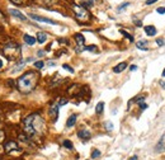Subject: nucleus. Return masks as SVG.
Masks as SVG:
<instances>
[{"mask_svg": "<svg viewBox=\"0 0 165 160\" xmlns=\"http://www.w3.org/2000/svg\"><path fill=\"white\" fill-rule=\"evenodd\" d=\"M23 131L31 137L41 135L44 131V121L40 114H31L23 121Z\"/></svg>", "mask_w": 165, "mask_h": 160, "instance_id": "f257e3e1", "label": "nucleus"}, {"mask_svg": "<svg viewBox=\"0 0 165 160\" xmlns=\"http://www.w3.org/2000/svg\"><path fill=\"white\" fill-rule=\"evenodd\" d=\"M38 83V74L36 71H27L18 79V89L22 93L27 94L36 88Z\"/></svg>", "mask_w": 165, "mask_h": 160, "instance_id": "f03ea898", "label": "nucleus"}, {"mask_svg": "<svg viewBox=\"0 0 165 160\" xmlns=\"http://www.w3.org/2000/svg\"><path fill=\"white\" fill-rule=\"evenodd\" d=\"M3 53L8 60H17L20 55V47L15 42H8L3 46Z\"/></svg>", "mask_w": 165, "mask_h": 160, "instance_id": "7ed1b4c3", "label": "nucleus"}, {"mask_svg": "<svg viewBox=\"0 0 165 160\" xmlns=\"http://www.w3.org/2000/svg\"><path fill=\"white\" fill-rule=\"evenodd\" d=\"M72 10H74L75 17L79 22H81V23H87V22H89V19H90V13H89L84 6L74 4L72 5Z\"/></svg>", "mask_w": 165, "mask_h": 160, "instance_id": "20e7f679", "label": "nucleus"}, {"mask_svg": "<svg viewBox=\"0 0 165 160\" xmlns=\"http://www.w3.org/2000/svg\"><path fill=\"white\" fill-rule=\"evenodd\" d=\"M74 38H75L76 43H78L76 51H78V52H81L82 50H85V46H84V43H85V38H84V36H82L81 33H75Z\"/></svg>", "mask_w": 165, "mask_h": 160, "instance_id": "39448f33", "label": "nucleus"}, {"mask_svg": "<svg viewBox=\"0 0 165 160\" xmlns=\"http://www.w3.org/2000/svg\"><path fill=\"white\" fill-rule=\"evenodd\" d=\"M4 149H5V151L10 152V151H13V150H19V146L14 140H9V141H6L4 144Z\"/></svg>", "mask_w": 165, "mask_h": 160, "instance_id": "423d86ee", "label": "nucleus"}, {"mask_svg": "<svg viewBox=\"0 0 165 160\" xmlns=\"http://www.w3.org/2000/svg\"><path fill=\"white\" fill-rule=\"evenodd\" d=\"M29 17L37 22H42V23H48V24H53V25L57 24L55 21H51L48 18H43V17H40V15H36V14H29Z\"/></svg>", "mask_w": 165, "mask_h": 160, "instance_id": "0eeeda50", "label": "nucleus"}, {"mask_svg": "<svg viewBox=\"0 0 165 160\" xmlns=\"http://www.w3.org/2000/svg\"><path fill=\"white\" fill-rule=\"evenodd\" d=\"M48 113H50V116H51V118H52L53 122H56L57 117H59V104H57V105H52V107L50 108Z\"/></svg>", "mask_w": 165, "mask_h": 160, "instance_id": "6e6552de", "label": "nucleus"}, {"mask_svg": "<svg viewBox=\"0 0 165 160\" xmlns=\"http://www.w3.org/2000/svg\"><path fill=\"white\" fill-rule=\"evenodd\" d=\"M78 136L80 137L81 140H88V139H90L91 133H90V131L89 130H80L78 132Z\"/></svg>", "mask_w": 165, "mask_h": 160, "instance_id": "1a4fd4ad", "label": "nucleus"}, {"mask_svg": "<svg viewBox=\"0 0 165 160\" xmlns=\"http://www.w3.org/2000/svg\"><path fill=\"white\" fill-rule=\"evenodd\" d=\"M9 13H10V14L13 15V17H15V18H18V19H20V21H25V15L24 14H22L20 12L19 10H17V9H10V10H9Z\"/></svg>", "mask_w": 165, "mask_h": 160, "instance_id": "9d476101", "label": "nucleus"}, {"mask_svg": "<svg viewBox=\"0 0 165 160\" xmlns=\"http://www.w3.org/2000/svg\"><path fill=\"white\" fill-rule=\"evenodd\" d=\"M145 29V33L147 34V36H155V34L158 33V31H156V28L154 27V25H146V27L144 28Z\"/></svg>", "mask_w": 165, "mask_h": 160, "instance_id": "9b49d317", "label": "nucleus"}, {"mask_svg": "<svg viewBox=\"0 0 165 160\" xmlns=\"http://www.w3.org/2000/svg\"><path fill=\"white\" fill-rule=\"evenodd\" d=\"M126 68H127V62H121V64H118V65L114 66V68H113V71L116 72V74H118V72H122Z\"/></svg>", "mask_w": 165, "mask_h": 160, "instance_id": "f8f14e48", "label": "nucleus"}, {"mask_svg": "<svg viewBox=\"0 0 165 160\" xmlns=\"http://www.w3.org/2000/svg\"><path fill=\"white\" fill-rule=\"evenodd\" d=\"M36 40L38 41V43H44L46 42V40H47V34L44 33V32H38Z\"/></svg>", "mask_w": 165, "mask_h": 160, "instance_id": "ddd939ff", "label": "nucleus"}, {"mask_svg": "<svg viewBox=\"0 0 165 160\" xmlns=\"http://www.w3.org/2000/svg\"><path fill=\"white\" fill-rule=\"evenodd\" d=\"M36 38L34 37H32L29 36V34H24V42L27 43V44H29V46H33L34 43H36Z\"/></svg>", "mask_w": 165, "mask_h": 160, "instance_id": "4468645a", "label": "nucleus"}, {"mask_svg": "<svg viewBox=\"0 0 165 160\" xmlns=\"http://www.w3.org/2000/svg\"><path fill=\"white\" fill-rule=\"evenodd\" d=\"M76 118H78V116H76V114H71V116L69 117L68 122H66V126H68V127H72V126H74V124L76 123Z\"/></svg>", "mask_w": 165, "mask_h": 160, "instance_id": "2eb2a0df", "label": "nucleus"}, {"mask_svg": "<svg viewBox=\"0 0 165 160\" xmlns=\"http://www.w3.org/2000/svg\"><path fill=\"white\" fill-rule=\"evenodd\" d=\"M155 150H156L158 152L165 151V141H164V139H161L160 141L158 142V145H156V148H155Z\"/></svg>", "mask_w": 165, "mask_h": 160, "instance_id": "dca6fc26", "label": "nucleus"}, {"mask_svg": "<svg viewBox=\"0 0 165 160\" xmlns=\"http://www.w3.org/2000/svg\"><path fill=\"white\" fill-rule=\"evenodd\" d=\"M136 46H137V49H140V50H144V51L149 50L147 49V41H138V42L136 43Z\"/></svg>", "mask_w": 165, "mask_h": 160, "instance_id": "f3484780", "label": "nucleus"}, {"mask_svg": "<svg viewBox=\"0 0 165 160\" xmlns=\"http://www.w3.org/2000/svg\"><path fill=\"white\" fill-rule=\"evenodd\" d=\"M103 108H104V103L103 102H99V103L97 104V107H95V112H97L98 114H100L102 112H103Z\"/></svg>", "mask_w": 165, "mask_h": 160, "instance_id": "a211bd4d", "label": "nucleus"}, {"mask_svg": "<svg viewBox=\"0 0 165 160\" xmlns=\"http://www.w3.org/2000/svg\"><path fill=\"white\" fill-rule=\"evenodd\" d=\"M62 145L65 146L66 149H69V150H71L72 148H74V146H72V142L70 141V140H63V141H62Z\"/></svg>", "mask_w": 165, "mask_h": 160, "instance_id": "6ab92c4d", "label": "nucleus"}, {"mask_svg": "<svg viewBox=\"0 0 165 160\" xmlns=\"http://www.w3.org/2000/svg\"><path fill=\"white\" fill-rule=\"evenodd\" d=\"M121 33H122L123 36H125V37L127 38V40H130V42H133V37H132L130 33H127V32H126V31H123V29L121 31Z\"/></svg>", "mask_w": 165, "mask_h": 160, "instance_id": "aec40b11", "label": "nucleus"}, {"mask_svg": "<svg viewBox=\"0 0 165 160\" xmlns=\"http://www.w3.org/2000/svg\"><path fill=\"white\" fill-rule=\"evenodd\" d=\"M100 156V151L99 150H93V152H91V159H97V158H99Z\"/></svg>", "mask_w": 165, "mask_h": 160, "instance_id": "412c9836", "label": "nucleus"}, {"mask_svg": "<svg viewBox=\"0 0 165 160\" xmlns=\"http://www.w3.org/2000/svg\"><path fill=\"white\" fill-rule=\"evenodd\" d=\"M85 50L90 51V52H97V46H94V44H91V46H85Z\"/></svg>", "mask_w": 165, "mask_h": 160, "instance_id": "4be33fe9", "label": "nucleus"}, {"mask_svg": "<svg viewBox=\"0 0 165 160\" xmlns=\"http://www.w3.org/2000/svg\"><path fill=\"white\" fill-rule=\"evenodd\" d=\"M43 66H44L43 61H36V62H34V68H36V69H42Z\"/></svg>", "mask_w": 165, "mask_h": 160, "instance_id": "5701e85b", "label": "nucleus"}, {"mask_svg": "<svg viewBox=\"0 0 165 160\" xmlns=\"http://www.w3.org/2000/svg\"><path fill=\"white\" fill-rule=\"evenodd\" d=\"M62 68L65 69V70H68V71H70V72H71V74H72V72H74V69H72L70 65H68V64H63V65H62Z\"/></svg>", "mask_w": 165, "mask_h": 160, "instance_id": "b1692460", "label": "nucleus"}, {"mask_svg": "<svg viewBox=\"0 0 165 160\" xmlns=\"http://www.w3.org/2000/svg\"><path fill=\"white\" fill-rule=\"evenodd\" d=\"M130 5V3H123L122 5H119L118 6V12H122V10H125V9L127 8V6Z\"/></svg>", "mask_w": 165, "mask_h": 160, "instance_id": "393cba45", "label": "nucleus"}, {"mask_svg": "<svg viewBox=\"0 0 165 160\" xmlns=\"http://www.w3.org/2000/svg\"><path fill=\"white\" fill-rule=\"evenodd\" d=\"M104 126H106L107 131H112L113 130V124L110 123V122H106V123H104Z\"/></svg>", "mask_w": 165, "mask_h": 160, "instance_id": "a878e982", "label": "nucleus"}, {"mask_svg": "<svg viewBox=\"0 0 165 160\" xmlns=\"http://www.w3.org/2000/svg\"><path fill=\"white\" fill-rule=\"evenodd\" d=\"M5 140V133L3 130H0V142H3Z\"/></svg>", "mask_w": 165, "mask_h": 160, "instance_id": "bb28decb", "label": "nucleus"}, {"mask_svg": "<svg viewBox=\"0 0 165 160\" xmlns=\"http://www.w3.org/2000/svg\"><path fill=\"white\" fill-rule=\"evenodd\" d=\"M68 99H66V98H61V101H60V103H59V107H60V105H65L66 103H68Z\"/></svg>", "mask_w": 165, "mask_h": 160, "instance_id": "cd10ccee", "label": "nucleus"}, {"mask_svg": "<svg viewBox=\"0 0 165 160\" xmlns=\"http://www.w3.org/2000/svg\"><path fill=\"white\" fill-rule=\"evenodd\" d=\"M14 4H17V5H20V4H23V3H25L27 0H12Z\"/></svg>", "mask_w": 165, "mask_h": 160, "instance_id": "c85d7f7f", "label": "nucleus"}, {"mask_svg": "<svg viewBox=\"0 0 165 160\" xmlns=\"http://www.w3.org/2000/svg\"><path fill=\"white\" fill-rule=\"evenodd\" d=\"M156 12L159 13V14H165V8H164V6H161V8H158Z\"/></svg>", "mask_w": 165, "mask_h": 160, "instance_id": "c756f323", "label": "nucleus"}, {"mask_svg": "<svg viewBox=\"0 0 165 160\" xmlns=\"http://www.w3.org/2000/svg\"><path fill=\"white\" fill-rule=\"evenodd\" d=\"M156 43L159 44V46H163V44H165V41L161 40V38H158V40H156Z\"/></svg>", "mask_w": 165, "mask_h": 160, "instance_id": "7c9ffc66", "label": "nucleus"}, {"mask_svg": "<svg viewBox=\"0 0 165 160\" xmlns=\"http://www.w3.org/2000/svg\"><path fill=\"white\" fill-rule=\"evenodd\" d=\"M158 0H146V5H151L154 4V3H156Z\"/></svg>", "mask_w": 165, "mask_h": 160, "instance_id": "2f4dec72", "label": "nucleus"}, {"mask_svg": "<svg viewBox=\"0 0 165 160\" xmlns=\"http://www.w3.org/2000/svg\"><path fill=\"white\" fill-rule=\"evenodd\" d=\"M140 108H141V109H146V108H147V105L142 102V103H140Z\"/></svg>", "mask_w": 165, "mask_h": 160, "instance_id": "473e14b6", "label": "nucleus"}, {"mask_svg": "<svg viewBox=\"0 0 165 160\" xmlns=\"http://www.w3.org/2000/svg\"><path fill=\"white\" fill-rule=\"evenodd\" d=\"M133 21H135V24L137 25V27H140V25H142V22H141V21H136V19H133Z\"/></svg>", "mask_w": 165, "mask_h": 160, "instance_id": "72a5a7b5", "label": "nucleus"}, {"mask_svg": "<svg viewBox=\"0 0 165 160\" xmlns=\"http://www.w3.org/2000/svg\"><path fill=\"white\" fill-rule=\"evenodd\" d=\"M136 69H137V66H136V65H131V66H130V70H131V71H135Z\"/></svg>", "mask_w": 165, "mask_h": 160, "instance_id": "f704fd0d", "label": "nucleus"}, {"mask_svg": "<svg viewBox=\"0 0 165 160\" xmlns=\"http://www.w3.org/2000/svg\"><path fill=\"white\" fill-rule=\"evenodd\" d=\"M47 65H48V66H53V65H56V64L53 62V61H50L48 64H47Z\"/></svg>", "mask_w": 165, "mask_h": 160, "instance_id": "c9c22d12", "label": "nucleus"}, {"mask_svg": "<svg viewBox=\"0 0 165 160\" xmlns=\"http://www.w3.org/2000/svg\"><path fill=\"white\" fill-rule=\"evenodd\" d=\"M43 55H44L43 51H38V56H43Z\"/></svg>", "mask_w": 165, "mask_h": 160, "instance_id": "e433bc0d", "label": "nucleus"}, {"mask_svg": "<svg viewBox=\"0 0 165 160\" xmlns=\"http://www.w3.org/2000/svg\"><path fill=\"white\" fill-rule=\"evenodd\" d=\"M137 159H138V158H137L136 155H135V156H132V158H130V160H137Z\"/></svg>", "mask_w": 165, "mask_h": 160, "instance_id": "4c0bfd02", "label": "nucleus"}, {"mask_svg": "<svg viewBox=\"0 0 165 160\" xmlns=\"http://www.w3.org/2000/svg\"><path fill=\"white\" fill-rule=\"evenodd\" d=\"M160 85H161V86H163V88L165 89V83H164V81H160Z\"/></svg>", "mask_w": 165, "mask_h": 160, "instance_id": "58836bf2", "label": "nucleus"}, {"mask_svg": "<svg viewBox=\"0 0 165 160\" xmlns=\"http://www.w3.org/2000/svg\"><path fill=\"white\" fill-rule=\"evenodd\" d=\"M1 66H3V61H1V59H0V69H1Z\"/></svg>", "mask_w": 165, "mask_h": 160, "instance_id": "ea45409f", "label": "nucleus"}, {"mask_svg": "<svg viewBox=\"0 0 165 160\" xmlns=\"http://www.w3.org/2000/svg\"><path fill=\"white\" fill-rule=\"evenodd\" d=\"M163 76H164V78H165V69H164V71H163Z\"/></svg>", "mask_w": 165, "mask_h": 160, "instance_id": "a19ab883", "label": "nucleus"}]
</instances>
